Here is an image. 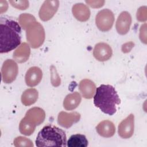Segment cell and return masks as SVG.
I'll use <instances>...</instances> for the list:
<instances>
[{"instance_id": "1", "label": "cell", "mask_w": 147, "mask_h": 147, "mask_svg": "<svg viewBox=\"0 0 147 147\" xmlns=\"http://www.w3.org/2000/svg\"><path fill=\"white\" fill-rule=\"evenodd\" d=\"M0 52H9L19 47L21 40V28L16 21L1 17L0 20Z\"/></svg>"}, {"instance_id": "13", "label": "cell", "mask_w": 147, "mask_h": 147, "mask_svg": "<svg viewBox=\"0 0 147 147\" xmlns=\"http://www.w3.org/2000/svg\"><path fill=\"white\" fill-rule=\"evenodd\" d=\"M42 78L41 69L36 66L30 67L26 72L25 80L26 85L29 87H34L40 83Z\"/></svg>"}, {"instance_id": "3", "label": "cell", "mask_w": 147, "mask_h": 147, "mask_svg": "<svg viewBox=\"0 0 147 147\" xmlns=\"http://www.w3.org/2000/svg\"><path fill=\"white\" fill-rule=\"evenodd\" d=\"M36 145L41 146H66L67 136L65 131L52 125L44 126L38 132Z\"/></svg>"}, {"instance_id": "8", "label": "cell", "mask_w": 147, "mask_h": 147, "mask_svg": "<svg viewBox=\"0 0 147 147\" xmlns=\"http://www.w3.org/2000/svg\"><path fill=\"white\" fill-rule=\"evenodd\" d=\"M134 129V116L133 114H130L119 124L118 127V135L124 139L129 138L133 135Z\"/></svg>"}, {"instance_id": "21", "label": "cell", "mask_w": 147, "mask_h": 147, "mask_svg": "<svg viewBox=\"0 0 147 147\" xmlns=\"http://www.w3.org/2000/svg\"><path fill=\"white\" fill-rule=\"evenodd\" d=\"M36 126H34L26 121L23 118L21 120L19 125V130L20 133L25 136H30L34 131Z\"/></svg>"}, {"instance_id": "5", "label": "cell", "mask_w": 147, "mask_h": 147, "mask_svg": "<svg viewBox=\"0 0 147 147\" xmlns=\"http://www.w3.org/2000/svg\"><path fill=\"white\" fill-rule=\"evenodd\" d=\"M114 22V15L111 10L104 9L100 10L95 17V24L102 32H107L110 30Z\"/></svg>"}, {"instance_id": "14", "label": "cell", "mask_w": 147, "mask_h": 147, "mask_svg": "<svg viewBox=\"0 0 147 147\" xmlns=\"http://www.w3.org/2000/svg\"><path fill=\"white\" fill-rule=\"evenodd\" d=\"M79 89L83 98L86 99H91L95 95L96 86L91 80L84 79L80 82Z\"/></svg>"}, {"instance_id": "11", "label": "cell", "mask_w": 147, "mask_h": 147, "mask_svg": "<svg viewBox=\"0 0 147 147\" xmlns=\"http://www.w3.org/2000/svg\"><path fill=\"white\" fill-rule=\"evenodd\" d=\"M113 55L111 47L105 42L96 44L93 50L94 57L99 61H105L109 60Z\"/></svg>"}, {"instance_id": "15", "label": "cell", "mask_w": 147, "mask_h": 147, "mask_svg": "<svg viewBox=\"0 0 147 147\" xmlns=\"http://www.w3.org/2000/svg\"><path fill=\"white\" fill-rule=\"evenodd\" d=\"M98 134L103 137H113L115 132V127L113 122L109 120H104L99 122L96 127Z\"/></svg>"}, {"instance_id": "22", "label": "cell", "mask_w": 147, "mask_h": 147, "mask_svg": "<svg viewBox=\"0 0 147 147\" xmlns=\"http://www.w3.org/2000/svg\"><path fill=\"white\" fill-rule=\"evenodd\" d=\"M19 23L23 29L26 30L27 27L32 22L36 21L35 17L28 13L21 14L18 18Z\"/></svg>"}, {"instance_id": "10", "label": "cell", "mask_w": 147, "mask_h": 147, "mask_svg": "<svg viewBox=\"0 0 147 147\" xmlns=\"http://www.w3.org/2000/svg\"><path fill=\"white\" fill-rule=\"evenodd\" d=\"M80 117V114L76 111L71 113L61 111L58 114L57 122L61 126L68 129L79 122Z\"/></svg>"}, {"instance_id": "18", "label": "cell", "mask_w": 147, "mask_h": 147, "mask_svg": "<svg viewBox=\"0 0 147 147\" xmlns=\"http://www.w3.org/2000/svg\"><path fill=\"white\" fill-rule=\"evenodd\" d=\"M82 100V96L78 92L68 94L64 99L63 107L67 110H73L77 108Z\"/></svg>"}, {"instance_id": "4", "label": "cell", "mask_w": 147, "mask_h": 147, "mask_svg": "<svg viewBox=\"0 0 147 147\" xmlns=\"http://www.w3.org/2000/svg\"><path fill=\"white\" fill-rule=\"evenodd\" d=\"M25 30L26 40L32 48H38L42 45L45 40V34L44 29L40 22H32Z\"/></svg>"}, {"instance_id": "6", "label": "cell", "mask_w": 147, "mask_h": 147, "mask_svg": "<svg viewBox=\"0 0 147 147\" xmlns=\"http://www.w3.org/2000/svg\"><path fill=\"white\" fill-rule=\"evenodd\" d=\"M18 73V65L14 60L7 59L3 62L1 68V75L2 81L4 83H12L15 80Z\"/></svg>"}, {"instance_id": "19", "label": "cell", "mask_w": 147, "mask_h": 147, "mask_svg": "<svg viewBox=\"0 0 147 147\" xmlns=\"http://www.w3.org/2000/svg\"><path fill=\"white\" fill-rule=\"evenodd\" d=\"M38 92L35 88H28L25 90L21 95V102L25 106H30L37 100Z\"/></svg>"}, {"instance_id": "9", "label": "cell", "mask_w": 147, "mask_h": 147, "mask_svg": "<svg viewBox=\"0 0 147 147\" xmlns=\"http://www.w3.org/2000/svg\"><path fill=\"white\" fill-rule=\"evenodd\" d=\"M45 118L44 110L40 107H34L28 110L23 119L29 124L36 127L44 122Z\"/></svg>"}, {"instance_id": "17", "label": "cell", "mask_w": 147, "mask_h": 147, "mask_svg": "<svg viewBox=\"0 0 147 147\" xmlns=\"http://www.w3.org/2000/svg\"><path fill=\"white\" fill-rule=\"evenodd\" d=\"M30 54V49L29 44L26 42L22 43L13 53V59L19 63L26 62Z\"/></svg>"}, {"instance_id": "20", "label": "cell", "mask_w": 147, "mask_h": 147, "mask_svg": "<svg viewBox=\"0 0 147 147\" xmlns=\"http://www.w3.org/2000/svg\"><path fill=\"white\" fill-rule=\"evenodd\" d=\"M88 145V142L86 137L81 134L72 135L67 142V146L69 147H86Z\"/></svg>"}, {"instance_id": "12", "label": "cell", "mask_w": 147, "mask_h": 147, "mask_svg": "<svg viewBox=\"0 0 147 147\" xmlns=\"http://www.w3.org/2000/svg\"><path fill=\"white\" fill-rule=\"evenodd\" d=\"M131 24V17L127 11H122L118 16L115 28L117 32L121 35L126 34L130 29Z\"/></svg>"}, {"instance_id": "7", "label": "cell", "mask_w": 147, "mask_h": 147, "mask_svg": "<svg viewBox=\"0 0 147 147\" xmlns=\"http://www.w3.org/2000/svg\"><path fill=\"white\" fill-rule=\"evenodd\" d=\"M59 6V1H45L38 12L40 19L43 21H47L51 20L57 11Z\"/></svg>"}, {"instance_id": "16", "label": "cell", "mask_w": 147, "mask_h": 147, "mask_svg": "<svg viewBox=\"0 0 147 147\" xmlns=\"http://www.w3.org/2000/svg\"><path fill=\"white\" fill-rule=\"evenodd\" d=\"M72 11L75 18L81 22L87 21L90 17V10L86 5L79 3L75 4L72 8Z\"/></svg>"}, {"instance_id": "2", "label": "cell", "mask_w": 147, "mask_h": 147, "mask_svg": "<svg viewBox=\"0 0 147 147\" xmlns=\"http://www.w3.org/2000/svg\"><path fill=\"white\" fill-rule=\"evenodd\" d=\"M120 103L121 100L113 86L101 84L96 88L94 95V103L105 114L113 115Z\"/></svg>"}, {"instance_id": "23", "label": "cell", "mask_w": 147, "mask_h": 147, "mask_svg": "<svg viewBox=\"0 0 147 147\" xmlns=\"http://www.w3.org/2000/svg\"><path fill=\"white\" fill-rule=\"evenodd\" d=\"M13 144L15 146H28V147H33V144L32 141L29 138L22 137L18 136L16 137L13 141Z\"/></svg>"}, {"instance_id": "24", "label": "cell", "mask_w": 147, "mask_h": 147, "mask_svg": "<svg viewBox=\"0 0 147 147\" xmlns=\"http://www.w3.org/2000/svg\"><path fill=\"white\" fill-rule=\"evenodd\" d=\"M145 6L141 7L137 12V19L139 21H145L146 20V14H142V11Z\"/></svg>"}]
</instances>
